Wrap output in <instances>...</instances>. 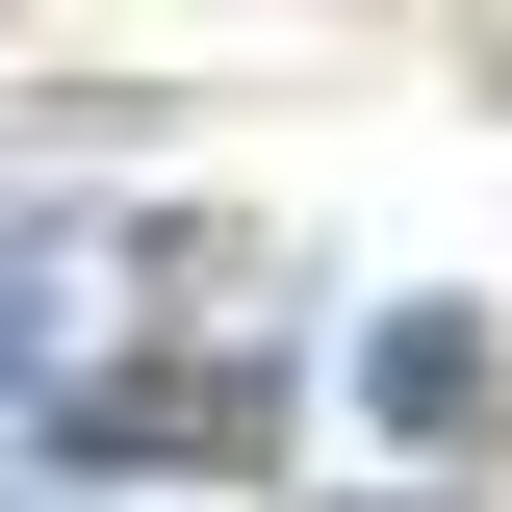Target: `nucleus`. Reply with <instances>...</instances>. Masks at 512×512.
<instances>
[{"instance_id":"f257e3e1","label":"nucleus","mask_w":512,"mask_h":512,"mask_svg":"<svg viewBox=\"0 0 512 512\" xmlns=\"http://www.w3.org/2000/svg\"><path fill=\"white\" fill-rule=\"evenodd\" d=\"M77 461H256V384L231 359H128V384H52Z\"/></svg>"},{"instance_id":"f03ea898","label":"nucleus","mask_w":512,"mask_h":512,"mask_svg":"<svg viewBox=\"0 0 512 512\" xmlns=\"http://www.w3.org/2000/svg\"><path fill=\"white\" fill-rule=\"evenodd\" d=\"M359 384H384V436H461V410H487V333H461V308H384Z\"/></svg>"},{"instance_id":"7ed1b4c3","label":"nucleus","mask_w":512,"mask_h":512,"mask_svg":"<svg viewBox=\"0 0 512 512\" xmlns=\"http://www.w3.org/2000/svg\"><path fill=\"white\" fill-rule=\"evenodd\" d=\"M26 333H52V282H26V256H0V359H26Z\"/></svg>"}]
</instances>
